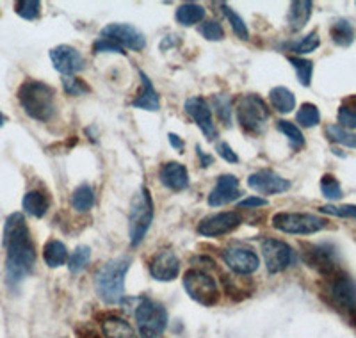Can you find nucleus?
Masks as SVG:
<instances>
[{
  "mask_svg": "<svg viewBox=\"0 0 356 338\" xmlns=\"http://www.w3.org/2000/svg\"><path fill=\"white\" fill-rule=\"evenodd\" d=\"M6 248V283L9 289H18L22 282L36 266V248L24 214L15 212L6 219L4 225Z\"/></svg>",
  "mask_w": 356,
  "mask_h": 338,
  "instance_id": "nucleus-1",
  "label": "nucleus"
},
{
  "mask_svg": "<svg viewBox=\"0 0 356 338\" xmlns=\"http://www.w3.org/2000/svg\"><path fill=\"white\" fill-rule=\"evenodd\" d=\"M130 264V257L114 258L104 264L95 274V290L106 305H118L125 298V278Z\"/></svg>",
  "mask_w": 356,
  "mask_h": 338,
  "instance_id": "nucleus-2",
  "label": "nucleus"
},
{
  "mask_svg": "<svg viewBox=\"0 0 356 338\" xmlns=\"http://www.w3.org/2000/svg\"><path fill=\"white\" fill-rule=\"evenodd\" d=\"M17 97L22 109L33 120L47 123L56 116V91L52 86L40 81H25L18 89Z\"/></svg>",
  "mask_w": 356,
  "mask_h": 338,
  "instance_id": "nucleus-3",
  "label": "nucleus"
},
{
  "mask_svg": "<svg viewBox=\"0 0 356 338\" xmlns=\"http://www.w3.org/2000/svg\"><path fill=\"white\" fill-rule=\"evenodd\" d=\"M152 223H154V200H152L150 191L143 186L130 203L129 237L132 248H138L145 241Z\"/></svg>",
  "mask_w": 356,
  "mask_h": 338,
  "instance_id": "nucleus-4",
  "label": "nucleus"
},
{
  "mask_svg": "<svg viewBox=\"0 0 356 338\" xmlns=\"http://www.w3.org/2000/svg\"><path fill=\"white\" fill-rule=\"evenodd\" d=\"M235 116L244 132L262 136L267 129L269 109L259 95H243L235 105Z\"/></svg>",
  "mask_w": 356,
  "mask_h": 338,
  "instance_id": "nucleus-5",
  "label": "nucleus"
},
{
  "mask_svg": "<svg viewBox=\"0 0 356 338\" xmlns=\"http://www.w3.org/2000/svg\"><path fill=\"white\" fill-rule=\"evenodd\" d=\"M134 317L143 338H161L168 328V310L150 298H141Z\"/></svg>",
  "mask_w": 356,
  "mask_h": 338,
  "instance_id": "nucleus-6",
  "label": "nucleus"
},
{
  "mask_svg": "<svg viewBox=\"0 0 356 338\" xmlns=\"http://www.w3.org/2000/svg\"><path fill=\"white\" fill-rule=\"evenodd\" d=\"M273 228L289 235H314L328 226V221L308 212H278L271 219Z\"/></svg>",
  "mask_w": 356,
  "mask_h": 338,
  "instance_id": "nucleus-7",
  "label": "nucleus"
},
{
  "mask_svg": "<svg viewBox=\"0 0 356 338\" xmlns=\"http://www.w3.org/2000/svg\"><path fill=\"white\" fill-rule=\"evenodd\" d=\"M184 289L193 301L203 306H214L221 299V292L211 274L200 269H189L184 274Z\"/></svg>",
  "mask_w": 356,
  "mask_h": 338,
  "instance_id": "nucleus-8",
  "label": "nucleus"
},
{
  "mask_svg": "<svg viewBox=\"0 0 356 338\" xmlns=\"http://www.w3.org/2000/svg\"><path fill=\"white\" fill-rule=\"evenodd\" d=\"M301 258L310 269L319 273L324 278H332L333 274L340 271L339 267V253L333 244H308L303 246Z\"/></svg>",
  "mask_w": 356,
  "mask_h": 338,
  "instance_id": "nucleus-9",
  "label": "nucleus"
},
{
  "mask_svg": "<svg viewBox=\"0 0 356 338\" xmlns=\"http://www.w3.org/2000/svg\"><path fill=\"white\" fill-rule=\"evenodd\" d=\"M328 280L326 285V294L332 301L333 306L340 308V310L349 312V314H356V282L349 276V274L339 271L333 274Z\"/></svg>",
  "mask_w": 356,
  "mask_h": 338,
  "instance_id": "nucleus-10",
  "label": "nucleus"
},
{
  "mask_svg": "<svg viewBox=\"0 0 356 338\" xmlns=\"http://www.w3.org/2000/svg\"><path fill=\"white\" fill-rule=\"evenodd\" d=\"M262 257L267 271L271 274H278L294 266L296 253L291 246L278 239H266L262 242Z\"/></svg>",
  "mask_w": 356,
  "mask_h": 338,
  "instance_id": "nucleus-11",
  "label": "nucleus"
},
{
  "mask_svg": "<svg viewBox=\"0 0 356 338\" xmlns=\"http://www.w3.org/2000/svg\"><path fill=\"white\" fill-rule=\"evenodd\" d=\"M243 223V216L237 212H219L207 216L198 223V234L203 237L218 239L232 234Z\"/></svg>",
  "mask_w": 356,
  "mask_h": 338,
  "instance_id": "nucleus-12",
  "label": "nucleus"
},
{
  "mask_svg": "<svg viewBox=\"0 0 356 338\" xmlns=\"http://www.w3.org/2000/svg\"><path fill=\"white\" fill-rule=\"evenodd\" d=\"M100 38H106V40L114 41L122 49H130V50H143L146 47V38L145 34L139 31L138 27H134L130 24H109L102 29Z\"/></svg>",
  "mask_w": 356,
  "mask_h": 338,
  "instance_id": "nucleus-13",
  "label": "nucleus"
},
{
  "mask_svg": "<svg viewBox=\"0 0 356 338\" xmlns=\"http://www.w3.org/2000/svg\"><path fill=\"white\" fill-rule=\"evenodd\" d=\"M184 109H186L187 116L198 125V129L202 130L203 136H205L209 141H216L218 129H216L214 121H212L211 104H209L203 97H193L187 98Z\"/></svg>",
  "mask_w": 356,
  "mask_h": 338,
  "instance_id": "nucleus-14",
  "label": "nucleus"
},
{
  "mask_svg": "<svg viewBox=\"0 0 356 338\" xmlns=\"http://www.w3.org/2000/svg\"><path fill=\"white\" fill-rule=\"evenodd\" d=\"M222 258H225V264L230 267V271H234L239 276H250L260 266L259 255L250 248H244V246H228L227 250L222 251Z\"/></svg>",
  "mask_w": 356,
  "mask_h": 338,
  "instance_id": "nucleus-15",
  "label": "nucleus"
},
{
  "mask_svg": "<svg viewBox=\"0 0 356 338\" xmlns=\"http://www.w3.org/2000/svg\"><path fill=\"white\" fill-rule=\"evenodd\" d=\"M248 186H250V189L257 191L260 194L275 196V194L287 193L291 189V180L280 177L271 169H260V171L248 177Z\"/></svg>",
  "mask_w": 356,
  "mask_h": 338,
  "instance_id": "nucleus-16",
  "label": "nucleus"
},
{
  "mask_svg": "<svg viewBox=\"0 0 356 338\" xmlns=\"http://www.w3.org/2000/svg\"><path fill=\"white\" fill-rule=\"evenodd\" d=\"M50 61H52L54 68L65 77H72L73 73L81 72L86 65L82 54L70 45H59L50 50Z\"/></svg>",
  "mask_w": 356,
  "mask_h": 338,
  "instance_id": "nucleus-17",
  "label": "nucleus"
},
{
  "mask_svg": "<svg viewBox=\"0 0 356 338\" xmlns=\"http://www.w3.org/2000/svg\"><path fill=\"white\" fill-rule=\"evenodd\" d=\"M180 274V258L171 250H161L150 262V276L157 282H173Z\"/></svg>",
  "mask_w": 356,
  "mask_h": 338,
  "instance_id": "nucleus-18",
  "label": "nucleus"
},
{
  "mask_svg": "<svg viewBox=\"0 0 356 338\" xmlns=\"http://www.w3.org/2000/svg\"><path fill=\"white\" fill-rule=\"evenodd\" d=\"M243 191L239 189V178L235 175H221L216 182L214 189L209 193L207 203L211 207H222L239 200Z\"/></svg>",
  "mask_w": 356,
  "mask_h": 338,
  "instance_id": "nucleus-19",
  "label": "nucleus"
},
{
  "mask_svg": "<svg viewBox=\"0 0 356 338\" xmlns=\"http://www.w3.org/2000/svg\"><path fill=\"white\" fill-rule=\"evenodd\" d=\"M159 180L166 189L178 193L189 187V171L180 162H166L159 169Z\"/></svg>",
  "mask_w": 356,
  "mask_h": 338,
  "instance_id": "nucleus-20",
  "label": "nucleus"
},
{
  "mask_svg": "<svg viewBox=\"0 0 356 338\" xmlns=\"http://www.w3.org/2000/svg\"><path fill=\"white\" fill-rule=\"evenodd\" d=\"M139 77H141V89H139V93L132 100V107L134 109L157 113L161 109V98L157 95V89H155V86L150 81V77L146 75L145 72H139Z\"/></svg>",
  "mask_w": 356,
  "mask_h": 338,
  "instance_id": "nucleus-21",
  "label": "nucleus"
},
{
  "mask_svg": "<svg viewBox=\"0 0 356 338\" xmlns=\"http://www.w3.org/2000/svg\"><path fill=\"white\" fill-rule=\"evenodd\" d=\"M312 8H314V4L310 0H296V2H292L287 15V24L292 33H300L301 29L308 24L312 17Z\"/></svg>",
  "mask_w": 356,
  "mask_h": 338,
  "instance_id": "nucleus-22",
  "label": "nucleus"
},
{
  "mask_svg": "<svg viewBox=\"0 0 356 338\" xmlns=\"http://www.w3.org/2000/svg\"><path fill=\"white\" fill-rule=\"evenodd\" d=\"M24 210L29 214V216H33V218H43L44 214L49 212L50 209V198L49 194L43 193V191H29L27 194L24 196Z\"/></svg>",
  "mask_w": 356,
  "mask_h": 338,
  "instance_id": "nucleus-23",
  "label": "nucleus"
},
{
  "mask_svg": "<svg viewBox=\"0 0 356 338\" xmlns=\"http://www.w3.org/2000/svg\"><path fill=\"white\" fill-rule=\"evenodd\" d=\"M102 331H104L106 338H138L129 322L122 317H116V315H109L102 321Z\"/></svg>",
  "mask_w": 356,
  "mask_h": 338,
  "instance_id": "nucleus-24",
  "label": "nucleus"
},
{
  "mask_svg": "<svg viewBox=\"0 0 356 338\" xmlns=\"http://www.w3.org/2000/svg\"><path fill=\"white\" fill-rule=\"evenodd\" d=\"M269 102L278 113L289 114L296 109V97L285 86H276L269 91Z\"/></svg>",
  "mask_w": 356,
  "mask_h": 338,
  "instance_id": "nucleus-25",
  "label": "nucleus"
},
{
  "mask_svg": "<svg viewBox=\"0 0 356 338\" xmlns=\"http://www.w3.org/2000/svg\"><path fill=\"white\" fill-rule=\"evenodd\" d=\"M175 18L184 27H191V25L200 24L205 18V8L196 4V2H186V4L178 6Z\"/></svg>",
  "mask_w": 356,
  "mask_h": 338,
  "instance_id": "nucleus-26",
  "label": "nucleus"
},
{
  "mask_svg": "<svg viewBox=\"0 0 356 338\" xmlns=\"http://www.w3.org/2000/svg\"><path fill=\"white\" fill-rule=\"evenodd\" d=\"M66 258H68V250H66V246L63 244L61 241H57V239H52L44 244L43 248V260L44 264L49 267H61L66 264Z\"/></svg>",
  "mask_w": 356,
  "mask_h": 338,
  "instance_id": "nucleus-27",
  "label": "nucleus"
},
{
  "mask_svg": "<svg viewBox=\"0 0 356 338\" xmlns=\"http://www.w3.org/2000/svg\"><path fill=\"white\" fill-rule=\"evenodd\" d=\"M330 36H332L333 43L348 49V47L353 45V41H355V29L349 24V20L340 18V20H337L335 24L332 25V29H330Z\"/></svg>",
  "mask_w": 356,
  "mask_h": 338,
  "instance_id": "nucleus-28",
  "label": "nucleus"
},
{
  "mask_svg": "<svg viewBox=\"0 0 356 338\" xmlns=\"http://www.w3.org/2000/svg\"><path fill=\"white\" fill-rule=\"evenodd\" d=\"M95 205V191L89 184H81L72 194V207L77 212H89Z\"/></svg>",
  "mask_w": 356,
  "mask_h": 338,
  "instance_id": "nucleus-29",
  "label": "nucleus"
},
{
  "mask_svg": "<svg viewBox=\"0 0 356 338\" xmlns=\"http://www.w3.org/2000/svg\"><path fill=\"white\" fill-rule=\"evenodd\" d=\"M337 118L342 129L356 130V95H351L340 102Z\"/></svg>",
  "mask_w": 356,
  "mask_h": 338,
  "instance_id": "nucleus-30",
  "label": "nucleus"
},
{
  "mask_svg": "<svg viewBox=\"0 0 356 338\" xmlns=\"http://www.w3.org/2000/svg\"><path fill=\"white\" fill-rule=\"evenodd\" d=\"M289 63L292 65V68L296 70V75H298V81L301 86L308 88L312 84V75H314V63L310 59H305V57H287Z\"/></svg>",
  "mask_w": 356,
  "mask_h": 338,
  "instance_id": "nucleus-31",
  "label": "nucleus"
},
{
  "mask_svg": "<svg viewBox=\"0 0 356 338\" xmlns=\"http://www.w3.org/2000/svg\"><path fill=\"white\" fill-rule=\"evenodd\" d=\"M276 129H278V132H282L287 137L289 143H291V146L294 150H300L305 146V136L298 125H294V123H291L287 120H280L276 123Z\"/></svg>",
  "mask_w": 356,
  "mask_h": 338,
  "instance_id": "nucleus-32",
  "label": "nucleus"
},
{
  "mask_svg": "<svg viewBox=\"0 0 356 338\" xmlns=\"http://www.w3.org/2000/svg\"><path fill=\"white\" fill-rule=\"evenodd\" d=\"M326 137L337 145L348 146V148H356V134L351 130L342 129L340 125H328L326 127Z\"/></svg>",
  "mask_w": 356,
  "mask_h": 338,
  "instance_id": "nucleus-33",
  "label": "nucleus"
},
{
  "mask_svg": "<svg viewBox=\"0 0 356 338\" xmlns=\"http://www.w3.org/2000/svg\"><path fill=\"white\" fill-rule=\"evenodd\" d=\"M296 121L300 123L305 129H312V127H317L321 123V113L317 109V105L314 104H303L300 107V111L296 113Z\"/></svg>",
  "mask_w": 356,
  "mask_h": 338,
  "instance_id": "nucleus-34",
  "label": "nucleus"
},
{
  "mask_svg": "<svg viewBox=\"0 0 356 338\" xmlns=\"http://www.w3.org/2000/svg\"><path fill=\"white\" fill-rule=\"evenodd\" d=\"M211 109L216 111L219 120L225 123L227 127L232 125V114H234V109H232V102L227 95H214L211 98Z\"/></svg>",
  "mask_w": 356,
  "mask_h": 338,
  "instance_id": "nucleus-35",
  "label": "nucleus"
},
{
  "mask_svg": "<svg viewBox=\"0 0 356 338\" xmlns=\"http://www.w3.org/2000/svg\"><path fill=\"white\" fill-rule=\"evenodd\" d=\"M89 260H91V248L89 246H79L77 250L73 251L72 257L68 258V269L70 273L79 274L88 267Z\"/></svg>",
  "mask_w": 356,
  "mask_h": 338,
  "instance_id": "nucleus-36",
  "label": "nucleus"
},
{
  "mask_svg": "<svg viewBox=\"0 0 356 338\" xmlns=\"http://www.w3.org/2000/svg\"><path fill=\"white\" fill-rule=\"evenodd\" d=\"M219 8H221L222 15L227 17V20L230 22L232 29H234V33L237 34V38H241V40H244V41L250 40V31H248V27H246V24H244L243 18H241L239 15H237V13H235L228 4H219Z\"/></svg>",
  "mask_w": 356,
  "mask_h": 338,
  "instance_id": "nucleus-37",
  "label": "nucleus"
},
{
  "mask_svg": "<svg viewBox=\"0 0 356 338\" xmlns=\"http://www.w3.org/2000/svg\"><path fill=\"white\" fill-rule=\"evenodd\" d=\"M321 193H323L324 198H328L330 202H339L344 196L340 182L333 175H323V178H321Z\"/></svg>",
  "mask_w": 356,
  "mask_h": 338,
  "instance_id": "nucleus-38",
  "label": "nucleus"
},
{
  "mask_svg": "<svg viewBox=\"0 0 356 338\" xmlns=\"http://www.w3.org/2000/svg\"><path fill=\"white\" fill-rule=\"evenodd\" d=\"M15 9H17L18 17H22L24 20H36L40 18L41 2L40 0H20L17 2Z\"/></svg>",
  "mask_w": 356,
  "mask_h": 338,
  "instance_id": "nucleus-39",
  "label": "nucleus"
},
{
  "mask_svg": "<svg viewBox=\"0 0 356 338\" xmlns=\"http://www.w3.org/2000/svg\"><path fill=\"white\" fill-rule=\"evenodd\" d=\"M319 45H321L319 33H317V31H312L310 34H307V36L301 38L300 41H296V43L292 45V52L310 54L314 52V50L319 49Z\"/></svg>",
  "mask_w": 356,
  "mask_h": 338,
  "instance_id": "nucleus-40",
  "label": "nucleus"
},
{
  "mask_svg": "<svg viewBox=\"0 0 356 338\" xmlns=\"http://www.w3.org/2000/svg\"><path fill=\"white\" fill-rule=\"evenodd\" d=\"M323 214H328L333 218H342V219H356V205H323L319 207Z\"/></svg>",
  "mask_w": 356,
  "mask_h": 338,
  "instance_id": "nucleus-41",
  "label": "nucleus"
},
{
  "mask_svg": "<svg viewBox=\"0 0 356 338\" xmlns=\"http://www.w3.org/2000/svg\"><path fill=\"white\" fill-rule=\"evenodd\" d=\"M63 88L72 97H81V95L89 93V86L82 79H77V77H65L63 79Z\"/></svg>",
  "mask_w": 356,
  "mask_h": 338,
  "instance_id": "nucleus-42",
  "label": "nucleus"
},
{
  "mask_svg": "<svg viewBox=\"0 0 356 338\" xmlns=\"http://www.w3.org/2000/svg\"><path fill=\"white\" fill-rule=\"evenodd\" d=\"M200 33L205 40L209 41H219L225 38V31H222V25L216 20H209L200 27Z\"/></svg>",
  "mask_w": 356,
  "mask_h": 338,
  "instance_id": "nucleus-43",
  "label": "nucleus"
},
{
  "mask_svg": "<svg viewBox=\"0 0 356 338\" xmlns=\"http://www.w3.org/2000/svg\"><path fill=\"white\" fill-rule=\"evenodd\" d=\"M107 52L125 54L122 47H120L118 43H114V41L106 40V38H98V40L93 43V54H107Z\"/></svg>",
  "mask_w": 356,
  "mask_h": 338,
  "instance_id": "nucleus-44",
  "label": "nucleus"
},
{
  "mask_svg": "<svg viewBox=\"0 0 356 338\" xmlns=\"http://www.w3.org/2000/svg\"><path fill=\"white\" fill-rule=\"evenodd\" d=\"M218 152L219 155H221L222 161L230 162V164H237L239 162V155H237V152H234V148H232L228 143H219L218 145Z\"/></svg>",
  "mask_w": 356,
  "mask_h": 338,
  "instance_id": "nucleus-45",
  "label": "nucleus"
},
{
  "mask_svg": "<svg viewBox=\"0 0 356 338\" xmlns=\"http://www.w3.org/2000/svg\"><path fill=\"white\" fill-rule=\"evenodd\" d=\"M266 205H267L266 200L259 196H250L246 198V200H243V202H239L241 209H259V207H266Z\"/></svg>",
  "mask_w": 356,
  "mask_h": 338,
  "instance_id": "nucleus-46",
  "label": "nucleus"
},
{
  "mask_svg": "<svg viewBox=\"0 0 356 338\" xmlns=\"http://www.w3.org/2000/svg\"><path fill=\"white\" fill-rule=\"evenodd\" d=\"M196 153H198L200 166H202V168H211V166L214 164V159H212V155H207V153L202 150V146H196Z\"/></svg>",
  "mask_w": 356,
  "mask_h": 338,
  "instance_id": "nucleus-47",
  "label": "nucleus"
},
{
  "mask_svg": "<svg viewBox=\"0 0 356 338\" xmlns=\"http://www.w3.org/2000/svg\"><path fill=\"white\" fill-rule=\"evenodd\" d=\"M168 139H170V145L173 146L175 150H178V152H180V153L184 152V148H186V143H184L182 139H180V137L177 136V134L170 132V134H168Z\"/></svg>",
  "mask_w": 356,
  "mask_h": 338,
  "instance_id": "nucleus-48",
  "label": "nucleus"
},
{
  "mask_svg": "<svg viewBox=\"0 0 356 338\" xmlns=\"http://www.w3.org/2000/svg\"><path fill=\"white\" fill-rule=\"evenodd\" d=\"M8 121H9V118L6 116L4 113H0V129H2V127H4L6 123H8Z\"/></svg>",
  "mask_w": 356,
  "mask_h": 338,
  "instance_id": "nucleus-49",
  "label": "nucleus"
},
{
  "mask_svg": "<svg viewBox=\"0 0 356 338\" xmlns=\"http://www.w3.org/2000/svg\"><path fill=\"white\" fill-rule=\"evenodd\" d=\"M351 324H353V328L356 330V314H351Z\"/></svg>",
  "mask_w": 356,
  "mask_h": 338,
  "instance_id": "nucleus-50",
  "label": "nucleus"
}]
</instances>
